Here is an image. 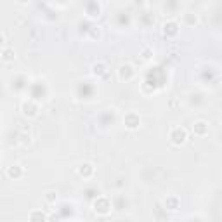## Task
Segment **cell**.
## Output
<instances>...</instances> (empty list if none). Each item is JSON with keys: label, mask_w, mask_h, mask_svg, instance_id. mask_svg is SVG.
<instances>
[{"label": "cell", "mask_w": 222, "mask_h": 222, "mask_svg": "<svg viewBox=\"0 0 222 222\" xmlns=\"http://www.w3.org/2000/svg\"><path fill=\"white\" fill-rule=\"evenodd\" d=\"M30 219L33 220V219H45V217H44V213H31Z\"/></svg>", "instance_id": "4"}, {"label": "cell", "mask_w": 222, "mask_h": 222, "mask_svg": "<svg viewBox=\"0 0 222 222\" xmlns=\"http://www.w3.org/2000/svg\"><path fill=\"white\" fill-rule=\"evenodd\" d=\"M194 130L198 132V134H205L207 132V123H203V122H198L194 125Z\"/></svg>", "instance_id": "2"}, {"label": "cell", "mask_w": 222, "mask_h": 222, "mask_svg": "<svg viewBox=\"0 0 222 222\" xmlns=\"http://www.w3.org/2000/svg\"><path fill=\"white\" fill-rule=\"evenodd\" d=\"M170 139L174 141L175 144L184 142V141H186V130H184V128H175V130L170 134Z\"/></svg>", "instance_id": "1"}, {"label": "cell", "mask_w": 222, "mask_h": 222, "mask_svg": "<svg viewBox=\"0 0 222 222\" xmlns=\"http://www.w3.org/2000/svg\"><path fill=\"white\" fill-rule=\"evenodd\" d=\"M45 198H47L49 201H52V200H54V193H47V196H45Z\"/></svg>", "instance_id": "5"}, {"label": "cell", "mask_w": 222, "mask_h": 222, "mask_svg": "<svg viewBox=\"0 0 222 222\" xmlns=\"http://www.w3.org/2000/svg\"><path fill=\"white\" fill-rule=\"evenodd\" d=\"M9 175L11 177H19V175H21V168H19L18 165H14L12 168H9Z\"/></svg>", "instance_id": "3"}]
</instances>
